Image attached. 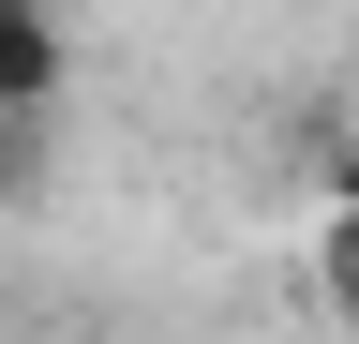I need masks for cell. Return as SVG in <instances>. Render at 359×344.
I'll return each instance as SVG.
<instances>
[{
	"label": "cell",
	"mask_w": 359,
	"mask_h": 344,
	"mask_svg": "<svg viewBox=\"0 0 359 344\" xmlns=\"http://www.w3.org/2000/svg\"><path fill=\"white\" fill-rule=\"evenodd\" d=\"M45 75H60V30H45V0H0V105H45Z\"/></svg>",
	"instance_id": "1"
}]
</instances>
